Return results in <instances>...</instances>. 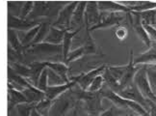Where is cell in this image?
Returning <instances> with one entry per match:
<instances>
[{"label":"cell","mask_w":156,"mask_h":116,"mask_svg":"<svg viewBox=\"0 0 156 116\" xmlns=\"http://www.w3.org/2000/svg\"><path fill=\"white\" fill-rule=\"evenodd\" d=\"M104 84H105V82H104L103 76L99 75V76H98L97 77L94 79L91 84H90V86L87 89V91H88V92H91V93L99 92V91L103 88Z\"/></svg>","instance_id":"obj_32"},{"label":"cell","mask_w":156,"mask_h":116,"mask_svg":"<svg viewBox=\"0 0 156 116\" xmlns=\"http://www.w3.org/2000/svg\"><path fill=\"white\" fill-rule=\"evenodd\" d=\"M39 29H40V24L38 26H35L34 28L28 30V31H16L21 45L23 46V47H24L25 50L32 45V43L35 40L36 35H37Z\"/></svg>","instance_id":"obj_20"},{"label":"cell","mask_w":156,"mask_h":116,"mask_svg":"<svg viewBox=\"0 0 156 116\" xmlns=\"http://www.w3.org/2000/svg\"><path fill=\"white\" fill-rule=\"evenodd\" d=\"M117 94L124 98V99H127V100L133 101L137 103H139V105L142 106L147 112L149 110V108H151V105L152 103L151 102L147 101V99H145V98L143 97V95L140 93V91L138 90V88L135 86L134 83H132L129 85V86L121 90Z\"/></svg>","instance_id":"obj_7"},{"label":"cell","mask_w":156,"mask_h":116,"mask_svg":"<svg viewBox=\"0 0 156 116\" xmlns=\"http://www.w3.org/2000/svg\"><path fill=\"white\" fill-rule=\"evenodd\" d=\"M47 81H48V86H58V85L67 84L62 77H60L56 73H54L48 68H47Z\"/></svg>","instance_id":"obj_34"},{"label":"cell","mask_w":156,"mask_h":116,"mask_svg":"<svg viewBox=\"0 0 156 116\" xmlns=\"http://www.w3.org/2000/svg\"><path fill=\"white\" fill-rule=\"evenodd\" d=\"M76 83H77V80H76V78L74 77V78L71 79V81L69 83L63 84V85H58V86H48L46 89V91L44 92L45 98L53 102L54 100H56L57 98L60 97L62 94H64L65 92H67V91L69 90L70 88H73Z\"/></svg>","instance_id":"obj_16"},{"label":"cell","mask_w":156,"mask_h":116,"mask_svg":"<svg viewBox=\"0 0 156 116\" xmlns=\"http://www.w3.org/2000/svg\"><path fill=\"white\" fill-rule=\"evenodd\" d=\"M147 69V78L149 83L152 92L156 94V65L146 66Z\"/></svg>","instance_id":"obj_31"},{"label":"cell","mask_w":156,"mask_h":116,"mask_svg":"<svg viewBox=\"0 0 156 116\" xmlns=\"http://www.w3.org/2000/svg\"><path fill=\"white\" fill-rule=\"evenodd\" d=\"M123 21V17H122L119 14L115 13H100L99 17V22L95 26L88 29L90 32L94 31L98 29H102V28H110L113 26L119 25L121 21Z\"/></svg>","instance_id":"obj_10"},{"label":"cell","mask_w":156,"mask_h":116,"mask_svg":"<svg viewBox=\"0 0 156 116\" xmlns=\"http://www.w3.org/2000/svg\"><path fill=\"white\" fill-rule=\"evenodd\" d=\"M133 83L135 86L140 91V93L143 95V97L147 99V101L151 102L153 103H156V95L152 92V90L149 86V83L147 78V69L146 66L140 67L138 72L134 77Z\"/></svg>","instance_id":"obj_5"},{"label":"cell","mask_w":156,"mask_h":116,"mask_svg":"<svg viewBox=\"0 0 156 116\" xmlns=\"http://www.w3.org/2000/svg\"><path fill=\"white\" fill-rule=\"evenodd\" d=\"M8 45L16 51L20 55H23L25 52V48L23 47L17 36V32L13 29H8Z\"/></svg>","instance_id":"obj_23"},{"label":"cell","mask_w":156,"mask_h":116,"mask_svg":"<svg viewBox=\"0 0 156 116\" xmlns=\"http://www.w3.org/2000/svg\"><path fill=\"white\" fill-rule=\"evenodd\" d=\"M139 70V67L134 65V53L133 51L130 50L129 51V61L126 64V70H125V73L123 77H122L121 81H119V88L121 90L124 89L125 87L129 86L130 84L133 83L134 80V77L136 75V73ZM119 90V91H121Z\"/></svg>","instance_id":"obj_11"},{"label":"cell","mask_w":156,"mask_h":116,"mask_svg":"<svg viewBox=\"0 0 156 116\" xmlns=\"http://www.w3.org/2000/svg\"><path fill=\"white\" fill-rule=\"evenodd\" d=\"M65 33L66 31H64V30H60L51 26L48 34H47L46 38L43 43H47V44L51 45H62Z\"/></svg>","instance_id":"obj_25"},{"label":"cell","mask_w":156,"mask_h":116,"mask_svg":"<svg viewBox=\"0 0 156 116\" xmlns=\"http://www.w3.org/2000/svg\"><path fill=\"white\" fill-rule=\"evenodd\" d=\"M126 116H129V115H126Z\"/></svg>","instance_id":"obj_44"},{"label":"cell","mask_w":156,"mask_h":116,"mask_svg":"<svg viewBox=\"0 0 156 116\" xmlns=\"http://www.w3.org/2000/svg\"><path fill=\"white\" fill-rule=\"evenodd\" d=\"M131 12L135 13H144V12L151 11L156 9V1H139L133 2V5L129 7Z\"/></svg>","instance_id":"obj_26"},{"label":"cell","mask_w":156,"mask_h":116,"mask_svg":"<svg viewBox=\"0 0 156 116\" xmlns=\"http://www.w3.org/2000/svg\"><path fill=\"white\" fill-rule=\"evenodd\" d=\"M115 36L119 40V41H123L126 39L128 36V30L125 27H118L115 31Z\"/></svg>","instance_id":"obj_40"},{"label":"cell","mask_w":156,"mask_h":116,"mask_svg":"<svg viewBox=\"0 0 156 116\" xmlns=\"http://www.w3.org/2000/svg\"><path fill=\"white\" fill-rule=\"evenodd\" d=\"M143 26L147 31L151 41L156 43V27L153 25H149V24H146V23H143Z\"/></svg>","instance_id":"obj_39"},{"label":"cell","mask_w":156,"mask_h":116,"mask_svg":"<svg viewBox=\"0 0 156 116\" xmlns=\"http://www.w3.org/2000/svg\"><path fill=\"white\" fill-rule=\"evenodd\" d=\"M69 1H34L32 12L27 17V21L48 20L51 22L56 21L57 17Z\"/></svg>","instance_id":"obj_2"},{"label":"cell","mask_w":156,"mask_h":116,"mask_svg":"<svg viewBox=\"0 0 156 116\" xmlns=\"http://www.w3.org/2000/svg\"><path fill=\"white\" fill-rule=\"evenodd\" d=\"M100 92L102 97L107 100H109L113 103V106L117 107L119 109H122L123 111L131 110L132 112L136 113L137 115H145L147 113L146 109L142 106H140L139 103H137L133 101L127 100V99H124V98L121 97L119 94L115 93L114 91L108 88L105 84L103 88L100 90Z\"/></svg>","instance_id":"obj_3"},{"label":"cell","mask_w":156,"mask_h":116,"mask_svg":"<svg viewBox=\"0 0 156 116\" xmlns=\"http://www.w3.org/2000/svg\"><path fill=\"white\" fill-rule=\"evenodd\" d=\"M84 28V27H83ZM82 28L75 30V31H66L65 35H64V39L62 42V47H63V56H64V62L67 59L69 53L70 52V47H71V44H73V41L74 39L75 36L81 32Z\"/></svg>","instance_id":"obj_22"},{"label":"cell","mask_w":156,"mask_h":116,"mask_svg":"<svg viewBox=\"0 0 156 116\" xmlns=\"http://www.w3.org/2000/svg\"><path fill=\"white\" fill-rule=\"evenodd\" d=\"M134 65H156V43L152 42L151 46L145 52L140 53L137 57H134Z\"/></svg>","instance_id":"obj_15"},{"label":"cell","mask_w":156,"mask_h":116,"mask_svg":"<svg viewBox=\"0 0 156 116\" xmlns=\"http://www.w3.org/2000/svg\"><path fill=\"white\" fill-rule=\"evenodd\" d=\"M98 7L100 13H131L129 7L116 1H98Z\"/></svg>","instance_id":"obj_14"},{"label":"cell","mask_w":156,"mask_h":116,"mask_svg":"<svg viewBox=\"0 0 156 116\" xmlns=\"http://www.w3.org/2000/svg\"><path fill=\"white\" fill-rule=\"evenodd\" d=\"M26 103L27 100L25 96L22 94V92L15 89L10 84H8V112L15 109L16 106Z\"/></svg>","instance_id":"obj_18"},{"label":"cell","mask_w":156,"mask_h":116,"mask_svg":"<svg viewBox=\"0 0 156 116\" xmlns=\"http://www.w3.org/2000/svg\"><path fill=\"white\" fill-rule=\"evenodd\" d=\"M125 70H126V65L124 66H107L106 71L109 73V75L115 79L117 82L121 81L122 77H123Z\"/></svg>","instance_id":"obj_28"},{"label":"cell","mask_w":156,"mask_h":116,"mask_svg":"<svg viewBox=\"0 0 156 116\" xmlns=\"http://www.w3.org/2000/svg\"><path fill=\"white\" fill-rule=\"evenodd\" d=\"M51 26H52V22L50 21H48V20L41 21V22L40 24V29H39L37 35H36V38L33 41L31 46L38 45V44H41V43H43L44 41V39L46 38L47 34H48Z\"/></svg>","instance_id":"obj_24"},{"label":"cell","mask_w":156,"mask_h":116,"mask_svg":"<svg viewBox=\"0 0 156 116\" xmlns=\"http://www.w3.org/2000/svg\"><path fill=\"white\" fill-rule=\"evenodd\" d=\"M51 106H52V101L45 98L43 101L36 103L34 106V108H35V110L41 116H49Z\"/></svg>","instance_id":"obj_30"},{"label":"cell","mask_w":156,"mask_h":116,"mask_svg":"<svg viewBox=\"0 0 156 116\" xmlns=\"http://www.w3.org/2000/svg\"><path fill=\"white\" fill-rule=\"evenodd\" d=\"M147 116H156V103H151V108L147 112Z\"/></svg>","instance_id":"obj_41"},{"label":"cell","mask_w":156,"mask_h":116,"mask_svg":"<svg viewBox=\"0 0 156 116\" xmlns=\"http://www.w3.org/2000/svg\"><path fill=\"white\" fill-rule=\"evenodd\" d=\"M9 67H11L15 73H16L17 75L28 79L31 76V71L27 64L24 63H13V64H8Z\"/></svg>","instance_id":"obj_27"},{"label":"cell","mask_w":156,"mask_h":116,"mask_svg":"<svg viewBox=\"0 0 156 116\" xmlns=\"http://www.w3.org/2000/svg\"><path fill=\"white\" fill-rule=\"evenodd\" d=\"M31 116H41V115H40L37 111H36L35 108H33L32 111H31Z\"/></svg>","instance_id":"obj_42"},{"label":"cell","mask_w":156,"mask_h":116,"mask_svg":"<svg viewBox=\"0 0 156 116\" xmlns=\"http://www.w3.org/2000/svg\"><path fill=\"white\" fill-rule=\"evenodd\" d=\"M35 103H21L16 106V116H31V111L34 108Z\"/></svg>","instance_id":"obj_35"},{"label":"cell","mask_w":156,"mask_h":116,"mask_svg":"<svg viewBox=\"0 0 156 116\" xmlns=\"http://www.w3.org/2000/svg\"><path fill=\"white\" fill-rule=\"evenodd\" d=\"M22 94L25 96L28 103H38L39 102L45 99V94L43 91L39 90L34 86L26 88L22 91Z\"/></svg>","instance_id":"obj_21"},{"label":"cell","mask_w":156,"mask_h":116,"mask_svg":"<svg viewBox=\"0 0 156 116\" xmlns=\"http://www.w3.org/2000/svg\"><path fill=\"white\" fill-rule=\"evenodd\" d=\"M78 1H70L69 2V4L66 5L60 11L56 21L52 22V27L60 30H64V31H69L71 19H73V16Z\"/></svg>","instance_id":"obj_6"},{"label":"cell","mask_w":156,"mask_h":116,"mask_svg":"<svg viewBox=\"0 0 156 116\" xmlns=\"http://www.w3.org/2000/svg\"><path fill=\"white\" fill-rule=\"evenodd\" d=\"M43 20L38 21H27L21 20L8 14V29H13L15 31H28V30L38 26Z\"/></svg>","instance_id":"obj_9"},{"label":"cell","mask_w":156,"mask_h":116,"mask_svg":"<svg viewBox=\"0 0 156 116\" xmlns=\"http://www.w3.org/2000/svg\"><path fill=\"white\" fill-rule=\"evenodd\" d=\"M33 59L32 62H63L62 45H51L47 43H41L38 45L30 46L25 50L23 60ZM25 64V63H24Z\"/></svg>","instance_id":"obj_1"},{"label":"cell","mask_w":156,"mask_h":116,"mask_svg":"<svg viewBox=\"0 0 156 116\" xmlns=\"http://www.w3.org/2000/svg\"><path fill=\"white\" fill-rule=\"evenodd\" d=\"M77 102L79 101H77L73 88H70L52 102L49 116H68Z\"/></svg>","instance_id":"obj_4"},{"label":"cell","mask_w":156,"mask_h":116,"mask_svg":"<svg viewBox=\"0 0 156 116\" xmlns=\"http://www.w3.org/2000/svg\"><path fill=\"white\" fill-rule=\"evenodd\" d=\"M46 68H48L52 70L54 73L63 78V80L66 83H69L70 82V77L69 75V67L68 65H66L63 62H45Z\"/></svg>","instance_id":"obj_19"},{"label":"cell","mask_w":156,"mask_h":116,"mask_svg":"<svg viewBox=\"0 0 156 116\" xmlns=\"http://www.w3.org/2000/svg\"><path fill=\"white\" fill-rule=\"evenodd\" d=\"M106 65H100L94 69H92L91 71H88L87 73H81L80 75H78L75 77L77 80V85L79 86L82 90L87 91L89 88L90 84L92 83V81L99 75H102L103 72L106 69Z\"/></svg>","instance_id":"obj_8"},{"label":"cell","mask_w":156,"mask_h":116,"mask_svg":"<svg viewBox=\"0 0 156 116\" xmlns=\"http://www.w3.org/2000/svg\"><path fill=\"white\" fill-rule=\"evenodd\" d=\"M87 1H78L70 22L69 31H75L85 26V10Z\"/></svg>","instance_id":"obj_13"},{"label":"cell","mask_w":156,"mask_h":116,"mask_svg":"<svg viewBox=\"0 0 156 116\" xmlns=\"http://www.w3.org/2000/svg\"><path fill=\"white\" fill-rule=\"evenodd\" d=\"M47 87H48V81H47V68H45L41 75L39 78V81H38V85H37V88L43 92H45Z\"/></svg>","instance_id":"obj_37"},{"label":"cell","mask_w":156,"mask_h":116,"mask_svg":"<svg viewBox=\"0 0 156 116\" xmlns=\"http://www.w3.org/2000/svg\"><path fill=\"white\" fill-rule=\"evenodd\" d=\"M155 95H156V94H155Z\"/></svg>","instance_id":"obj_45"},{"label":"cell","mask_w":156,"mask_h":116,"mask_svg":"<svg viewBox=\"0 0 156 116\" xmlns=\"http://www.w3.org/2000/svg\"><path fill=\"white\" fill-rule=\"evenodd\" d=\"M8 84H10L11 86L14 87L15 89L20 91V92H22L24 89L32 86V85L27 81L26 78L19 76L9 66H8Z\"/></svg>","instance_id":"obj_17"},{"label":"cell","mask_w":156,"mask_h":116,"mask_svg":"<svg viewBox=\"0 0 156 116\" xmlns=\"http://www.w3.org/2000/svg\"><path fill=\"white\" fill-rule=\"evenodd\" d=\"M8 14L16 17H20L21 8L23 6V1H8Z\"/></svg>","instance_id":"obj_33"},{"label":"cell","mask_w":156,"mask_h":116,"mask_svg":"<svg viewBox=\"0 0 156 116\" xmlns=\"http://www.w3.org/2000/svg\"><path fill=\"white\" fill-rule=\"evenodd\" d=\"M123 112L122 109H119L117 107L113 106L110 108L106 109V110L102 111L98 116H122V113Z\"/></svg>","instance_id":"obj_38"},{"label":"cell","mask_w":156,"mask_h":116,"mask_svg":"<svg viewBox=\"0 0 156 116\" xmlns=\"http://www.w3.org/2000/svg\"><path fill=\"white\" fill-rule=\"evenodd\" d=\"M33 7H34V1H23V6L21 8L20 19L26 20L28 16L30 15V13L32 12Z\"/></svg>","instance_id":"obj_36"},{"label":"cell","mask_w":156,"mask_h":116,"mask_svg":"<svg viewBox=\"0 0 156 116\" xmlns=\"http://www.w3.org/2000/svg\"><path fill=\"white\" fill-rule=\"evenodd\" d=\"M100 12L98 7V1H87L85 10V27L90 29L99 22Z\"/></svg>","instance_id":"obj_12"},{"label":"cell","mask_w":156,"mask_h":116,"mask_svg":"<svg viewBox=\"0 0 156 116\" xmlns=\"http://www.w3.org/2000/svg\"><path fill=\"white\" fill-rule=\"evenodd\" d=\"M133 116H147V113L145 114V115H133Z\"/></svg>","instance_id":"obj_43"},{"label":"cell","mask_w":156,"mask_h":116,"mask_svg":"<svg viewBox=\"0 0 156 116\" xmlns=\"http://www.w3.org/2000/svg\"><path fill=\"white\" fill-rule=\"evenodd\" d=\"M84 56H86V52H85V47H79L78 48H75V50L71 51L69 55L67 57L65 61V64L66 65H69L70 63H73V62H76V61L80 60L81 58H83Z\"/></svg>","instance_id":"obj_29"}]
</instances>
